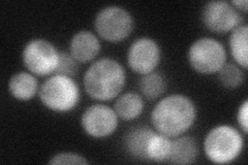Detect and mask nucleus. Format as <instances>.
<instances>
[{
  "mask_svg": "<svg viewBox=\"0 0 248 165\" xmlns=\"http://www.w3.org/2000/svg\"><path fill=\"white\" fill-rule=\"evenodd\" d=\"M197 119L193 101L182 94H172L162 98L154 106L151 122L154 129L168 137L183 135Z\"/></svg>",
  "mask_w": 248,
  "mask_h": 165,
  "instance_id": "f257e3e1",
  "label": "nucleus"
},
{
  "mask_svg": "<svg viewBox=\"0 0 248 165\" xmlns=\"http://www.w3.org/2000/svg\"><path fill=\"white\" fill-rule=\"evenodd\" d=\"M84 89L98 101H110L117 97L126 83L125 70L118 61L111 58L96 60L84 75Z\"/></svg>",
  "mask_w": 248,
  "mask_h": 165,
  "instance_id": "f03ea898",
  "label": "nucleus"
},
{
  "mask_svg": "<svg viewBox=\"0 0 248 165\" xmlns=\"http://www.w3.org/2000/svg\"><path fill=\"white\" fill-rule=\"evenodd\" d=\"M244 139L241 133L229 125H218L207 133L204 152L207 158L216 164L235 161L241 154Z\"/></svg>",
  "mask_w": 248,
  "mask_h": 165,
  "instance_id": "7ed1b4c3",
  "label": "nucleus"
},
{
  "mask_svg": "<svg viewBox=\"0 0 248 165\" xmlns=\"http://www.w3.org/2000/svg\"><path fill=\"white\" fill-rule=\"evenodd\" d=\"M42 104L50 111L67 113L80 101V88L71 76L53 75L44 82L38 91Z\"/></svg>",
  "mask_w": 248,
  "mask_h": 165,
  "instance_id": "20e7f679",
  "label": "nucleus"
},
{
  "mask_svg": "<svg viewBox=\"0 0 248 165\" xmlns=\"http://www.w3.org/2000/svg\"><path fill=\"white\" fill-rule=\"evenodd\" d=\"M187 59L192 69L202 75H212L227 62V51L223 45L212 37H202L190 45Z\"/></svg>",
  "mask_w": 248,
  "mask_h": 165,
  "instance_id": "39448f33",
  "label": "nucleus"
},
{
  "mask_svg": "<svg viewBox=\"0 0 248 165\" xmlns=\"http://www.w3.org/2000/svg\"><path fill=\"white\" fill-rule=\"evenodd\" d=\"M97 34L110 43H120L134 29V18L124 7L108 5L100 10L94 20Z\"/></svg>",
  "mask_w": 248,
  "mask_h": 165,
  "instance_id": "423d86ee",
  "label": "nucleus"
},
{
  "mask_svg": "<svg viewBox=\"0 0 248 165\" xmlns=\"http://www.w3.org/2000/svg\"><path fill=\"white\" fill-rule=\"evenodd\" d=\"M22 60L29 73L37 76H48L56 72L59 52L46 39L34 38L23 49Z\"/></svg>",
  "mask_w": 248,
  "mask_h": 165,
  "instance_id": "0eeeda50",
  "label": "nucleus"
},
{
  "mask_svg": "<svg viewBox=\"0 0 248 165\" xmlns=\"http://www.w3.org/2000/svg\"><path fill=\"white\" fill-rule=\"evenodd\" d=\"M202 20L207 29L215 33H227L243 25V18L228 1H210L202 12Z\"/></svg>",
  "mask_w": 248,
  "mask_h": 165,
  "instance_id": "6e6552de",
  "label": "nucleus"
},
{
  "mask_svg": "<svg viewBox=\"0 0 248 165\" xmlns=\"http://www.w3.org/2000/svg\"><path fill=\"white\" fill-rule=\"evenodd\" d=\"M161 58L159 45L150 37H140L130 45L127 52L129 68L141 75L153 73Z\"/></svg>",
  "mask_w": 248,
  "mask_h": 165,
  "instance_id": "1a4fd4ad",
  "label": "nucleus"
},
{
  "mask_svg": "<svg viewBox=\"0 0 248 165\" xmlns=\"http://www.w3.org/2000/svg\"><path fill=\"white\" fill-rule=\"evenodd\" d=\"M119 117L115 109L105 105L88 106L82 115L81 124L84 131L91 137L104 138L112 135L118 127Z\"/></svg>",
  "mask_w": 248,
  "mask_h": 165,
  "instance_id": "9d476101",
  "label": "nucleus"
},
{
  "mask_svg": "<svg viewBox=\"0 0 248 165\" xmlns=\"http://www.w3.org/2000/svg\"><path fill=\"white\" fill-rule=\"evenodd\" d=\"M100 48L102 45L97 36L88 30L77 32L69 43V53L79 63H87L94 60Z\"/></svg>",
  "mask_w": 248,
  "mask_h": 165,
  "instance_id": "9b49d317",
  "label": "nucleus"
},
{
  "mask_svg": "<svg viewBox=\"0 0 248 165\" xmlns=\"http://www.w3.org/2000/svg\"><path fill=\"white\" fill-rule=\"evenodd\" d=\"M199 148L195 138L187 135H180L172 140V149L168 163L172 164H191L196 162Z\"/></svg>",
  "mask_w": 248,
  "mask_h": 165,
  "instance_id": "f8f14e48",
  "label": "nucleus"
},
{
  "mask_svg": "<svg viewBox=\"0 0 248 165\" xmlns=\"http://www.w3.org/2000/svg\"><path fill=\"white\" fill-rule=\"evenodd\" d=\"M9 90L12 96L20 101H28L35 96L38 90V82L34 75L27 72L15 74L9 82Z\"/></svg>",
  "mask_w": 248,
  "mask_h": 165,
  "instance_id": "ddd939ff",
  "label": "nucleus"
},
{
  "mask_svg": "<svg viewBox=\"0 0 248 165\" xmlns=\"http://www.w3.org/2000/svg\"><path fill=\"white\" fill-rule=\"evenodd\" d=\"M156 130L147 126L131 128L124 137V146L126 151L138 159H146V149L151 135Z\"/></svg>",
  "mask_w": 248,
  "mask_h": 165,
  "instance_id": "4468645a",
  "label": "nucleus"
},
{
  "mask_svg": "<svg viewBox=\"0 0 248 165\" xmlns=\"http://www.w3.org/2000/svg\"><path fill=\"white\" fill-rule=\"evenodd\" d=\"M143 97L138 93L128 92L123 94L115 102V112L122 120L131 121L142 115L144 111Z\"/></svg>",
  "mask_w": 248,
  "mask_h": 165,
  "instance_id": "2eb2a0df",
  "label": "nucleus"
},
{
  "mask_svg": "<svg viewBox=\"0 0 248 165\" xmlns=\"http://www.w3.org/2000/svg\"><path fill=\"white\" fill-rule=\"evenodd\" d=\"M247 36L248 27L241 25L232 31L229 45L232 57L234 58L238 66L242 69H247L248 58H247Z\"/></svg>",
  "mask_w": 248,
  "mask_h": 165,
  "instance_id": "dca6fc26",
  "label": "nucleus"
},
{
  "mask_svg": "<svg viewBox=\"0 0 248 165\" xmlns=\"http://www.w3.org/2000/svg\"><path fill=\"white\" fill-rule=\"evenodd\" d=\"M170 149H172L170 137L155 131L147 145L146 159L153 162H167L170 154Z\"/></svg>",
  "mask_w": 248,
  "mask_h": 165,
  "instance_id": "f3484780",
  "label": "nucleus"
},
{
  "mask_svg": "<svg viewBox=\"0 0 248 165\" xmlns=\"http://www.w3.org/2000/svg\"><path fill=\"white\" fill-rule=\"evenodd\" d=\"M167 83L165 77L158 73L142 75L139 81V90L142 95L149 100L159 98L166 92Z\"/></svg>",
  "mask_w": 248,
  "mask_h": 165,
  "instance_id": "a211bd4d",
  "label": "nucleus"
},
{
  "mask_svg": "<svg viewBox=\"0 0 248 165\" xmlns=\"http://www.w3.org/2000/svg\"><path fill=\"white\" fill-rule=\"evenodd\" d=\"M218 78L223 87L234 89L241 86L244 82V73L242 68L234 63H224L218 70Z\"/></svg>",
  "mask_w": 248,
  "mask_h": 165,
  "instance_id": "6ab92c4d",
  "label": "nucleus"
},
{
  "mask_svg": "<svg viewBox=\"0 0 248 165\" xmlns=\"http://www.w3.org/2000/svg\"><path fill=\"white\" fill-rule=\"evenodd\" d=\"M79 73V62H78L71 53L59 52V61L55 75L66 76H75Z\"/></svg>",
  "mask_w": 248,
  "mask_h": 165,
  "instance_id": "aec40b11",
  "label": "nucleus"
},
{
  "mask_svg": "<svg viewBox=\"0 0 248 165\" xmlns=\"http://www.w3.org/2000/svg\"><path fill=\"white\" fill-rule=\"evenodd\" d=\"M50 164L57 165V164H69V165H86L88 161L84 156L73 153V152H62L58 153L55 156L52 157V159L49 161Z\"/></svg>",
  "mask_w": 248,
  "mask_h": 165,
  "instance_id": "412c9836",
  "label": "nucleus"
},
{
  "mask_svg": "<svg viewBox=\"0 0 248 165\" xmlns=\"http://www.w3.org/2000/svg\"><path fill=\"white\" fill-rule=\"evenodd\" d=\"M237 120L239 126L243 131L244 135H247L248 131V102L245 100L243 104L240 105L239 111L237 114Z\"/></svg>",
  "mask_w": 248,
  "mask_h": 165,
  "instance_id": "4be33fe9",
  "label": "nucleus"
},
{
  "mask_svg": "<svg viewBox=\"0 0 248 165\" xmlns=\"http://www.w3.org/2000/svg\"><path fill=\"white\" fill-rule=\"evenodd\" d=\"M231 4L235 7V9L239 12L241 11L243 13L247 12V0H234V1H232Z\"/></svg>",
  "mask_w": 248,
  "mask_h": 165,
  "instance_id": "5701e85b",
  "label": "nucleus"
}]
</instances>
